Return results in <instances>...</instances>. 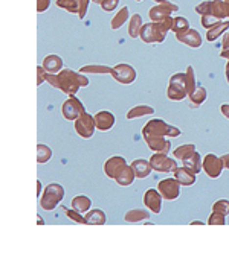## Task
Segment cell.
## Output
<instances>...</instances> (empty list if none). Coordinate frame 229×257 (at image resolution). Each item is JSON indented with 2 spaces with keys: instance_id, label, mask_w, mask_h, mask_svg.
<instances>
[{
  "instance_id": "cell-25",
  "label": "cell",
  "mask_w": 229,
  "mask_h": 257,
  "mask_svg": "<svg viewBox=\"0 0 229 257\" xmlns=\"http://www.w3.org/2000/svg\"><path fill=\"white\" fill-rule=\"evenodd\" d=\"M98 3L103 6V9H106V11H113L114 8L118 6L119 0H98Z\"/></svg>"
},
{
  "instance_id": "cell-17",
  "label": "cell",
  "mask_w": 229,
  "mask_h": 257,
  "mask_svg": "<svg viewBox=\"0 0 229 257\" xmlns=\"http://www.w3.org/2000/svg\"><path fill=\"white\" fill-rule=\"evenodd\" d=\"M86 222L87 224H98V225H103L106 224V215L101 212V210H93L87 215L86 217Z\"/></svg>"
},
{
  "instance_id": "cell-22",
  "label": "cell",
  "mask_w": 229,
  "mask_h": 257,
  "mask_svg": "<svg viewBox=\"0 0 229 257\" xmlns=\"http://www.w3.org/2000/svg\"><path fill=\"white\" fill-rule=\"evenodd\" d=\"M38 163H46L49 161L50 156H52V152H50V149L46 146V145H38Z\"/></svg>"
},
{
  "instance_id": "cell-28",
  "label": "cell",
  "mask_w": 229,
  "mask_h": 257,
  "mask_svg": "<svg viewBox=\"0 0 229 257\" xmlns=\"http://www.w3.org/2000/svg\"><path fill=\"white\" fill-rule=\"evenodd\" d=\"M68 215H69V216L72 217V219H73L75 222H86V221L83 219V217H81V216H78V215H76V216H75V215H73L72 212H68Z\"/></svg>"
},
{
  "instance_id": "cell-15",
  "label": "cell",
  "mask_w": 229,
  "mask_h": 257,
  "mask_svg": "<svg viewBox=\"0 0 229 257\" xmlns=\"http://www.w3.org/2000/svg\"><path fill=\"white\" fill-rule=\"evenodd\" d=\"M229 28V21H225V23H217V24H214V26L209 29L208 32V40L209 41H214V40H217V38L220 37L222 32H225L226 29Z\"/></svg>"
},
{
  "instance_id": "cell-18",
  "label": "cell",
  "mask_w": 229,
  "mask_h": 257,
  "mask_svg": "<svg viewBox=\"0 0 229 257\" xmlns=\"http://www.w3.org/2000/svg\"><path fill=\"white\" fill-rule=\"evenodd\" d=\"M72 207L75 210H78V212H86L91 209V199L86 198L84 195L81 197H76L73 201H72Z\"/></svg>"
},
{
  "instance_id": "cell-5",
  "label": "cell",
  "mask_w": 229,
  "mask_h": 257,
  "mask_svg": "<svg viewBox=\"0 0 229 257\" xmlns=\"http://www.w3.org/2000/svg\"><path fill=\"white\" fill-rule=\"evenodd\" d=\"M159 190L162 194V198L165 199H176L179 197V184L174 179H165V181L159 183Z\"/></svg>"
},
{
  "instance_id": "cell-2",
  "label": "cell",
  "mask_w": 229,
  "mask_h": 257,
  "mask_svg": "<svg viewBox=\"0 0 229 257\" xmlns=\"http://www.w3.org/2000/svg\"><path fill=\"white\" fill-rule=\"evenodd\" d=\"M86 84H87V79L84 78V76L75 73L72 70L61 72L58 75V78H57V87H60L63 92H66V93L78 92V88L81 85H86Z\"/></svg>"
},
{
  "instance_id": "cell-16",
  "label": "cell",
  "mask_w": 229,
  "mask_h": 257,
  "mask_svg": "<svg viewBox=\"0 0 229 257\" xmlns=\"http://www.w3.org/2000/svg\"><path fill=\"white\" fill-rule=\"evenodd\" d=\"M127 19H129V8H122L116 16L113 17L112 20V29H119L122 24L127 21Z\"/></svg>"
},
{
  "instance_id": "cell-23",
  "label": "cell",
  "mask_w": 229,
  "mask_h": 257,
  "mask_svg": "<svg viewBox=\"0 0 229 257\" xmlns=\"http://www.w3.org/2000/svg\"><path fill=\"white\" fill-rule=\"evenodd\" d=\"M155 113V110H153L151 107H147V105H141V107H136L133 110H130L129 113V118H135V116H144V114H151Z\"/></svg>"
},
{
  "instance_id": "cell-32",
  "label": "cell",
  "mask_w": 229,
  "mask_h": 257,
  "mask_svg": "<svg viewBox=\"0 0 229 257\" xmlns=\"http://www.w3.org/2000/svg\"><path fill=\"white\" fill-rule=\"evenodd\" d=\"M226 2H229V0H226Z\"/></svg>"
},
{
  "instance_id": "cell-29",
  "label": "cell",
  "mask_w": 229,
  "mask_h": 257,
  "mask_svg": "<svg viewBox=\"0 0 229 257\" xmlns=\"http://www.w3.org/2000/svg\"><path fill=\"white\" fill-rule=\"evenodd\" d=\"M223 46H225V47H229V34L226 35V38L223 40Z\"/></svg>"
},
{
  "instance_id": "cell-31",
  "label": "cell",
  "mask_w": 229,
  "mask_h": 257,
  "mask_svg": "<svg viewBox=\"0 0 229 257\" xmlns=\"http://www.w3.org/2000/svg\"><path fill=\"white\" fill-rule=\"evenodd\" d=\"M226 73H228V81H229V64H228V67H226Z\"/></svg>"
},
{
  "instance_id": "cell-14",
  "label": "cell",
  "mask_w": 229,
  "mask_h": 257,
  "mask_svg": "<svg viewBox=\"0 0 229 257\" xmlns=\"http://www.w3.org/2000/svg\"><path fill=\"white\" fill-rule=\"evenodd\" d=\"M142 19L139 14H135L130 20V28H129V34L130 37L133 38H137V35H141V31H142Z\"/></svg>"
},
{
  "instance_id": "cell-3",
  "label": "cell",
  "mask_w": 229,
  "mask_h": 257,
  "mask_svg": "<svg viewBox=\"0 0 229 257\" xmlns=\"http://www.w3.org/2000/svg\"><path fill=\"white\" fill-rule=\"evenodd\" d=\"M183 85H186V75L185 73L174 75L171 78V82H170L168 96L173 100H181L186 93V88H183Z\"/></svg>"
},
{
  "instance_id": "cell-24",
  "label": "cell",
  "mask_w": 229,
  "mask_h": 257,
  "mask_svg": "<svg viewBox=\"0 0 229 257\" xmlns=\"http://www.w3.org/2000/svg\"><path fill=\"white\" fill-rule=\"evenodd\" d=\"M217 160H219V158L215 157V156H208V157H206V161H209V163H211V168L208 166L206 171H208V175H209V177H212V178L219 177V174H220L217 169H214V168H215V161H217Z\"/></svg>"
},
{
  "instance_id": "cell-8",
  "label": "cell",
  "mask_w": 229,
  "mask_h": 257,
  "mask_svg": "<svg viewBox=\"0 0 229 257\" xmlns=\"http://www.w3.org/2000/svg\"><path fill=\"white\" fill-rule=\"evenodd\" d=\"M93 120L91 116L87 114H83V120H80L78 123H75V128L76 131L81 134V137L84 138H91L93 136Z\"/></svg>"
},
{
  "instance_id": "cell-19",
  "label": "cell",
  "mask_w": 229,
  "mask_h": 257,
  "mask_svg": "<svg viewBox=\"0 0 229 257\" xmlns=\"http://www.w3.org/2000/svg\"><path fill=\"white\" fill-rule=\"evenodd\" d=\"M80 3H83L80 0H57V5L60 8H65L70 12H81Z\"/></svg>"
},
{
  "instance_id": "cell-6",
  "label": "cell",
  "mask_w": 229,
  "mask_h": 257,
  "mask_svg": "<svg viewBox=\"0 0 229 257\" xmlns=\"http://www.w3.org/2000/svg\"><path fill=\"white\" fill-rule=\"evenodd\" d=\"M171 11H177V6L170 5V3H162V5H159V6H155L153 9H150L148 16H150L151 20L162 21V20H167V19H168V16H170Z\"/></svg>"
},
{
  "instance_id": "cell-21",
  "label": "cell",
  "mask_w": 229,
  "mask_h": 257,
  "mask_svg": "<svg viewBox=\"0 0 229 257\" xmlns=\"http://www.w3.org/2000/svg\"><path fill=\"white\" fill-rule=\"evenodd\" d=\"M113 69L107 67V66H87L81 69V73H95V75H101V73H112Z\"/></svg>"
},
{
  "instance_id": "cell-30",
  "label": "cell",
  "mask_w": 229,
  "mask_h": 257,
  "mask_svg": "<svg viewBox=\"0 0 229 257\" xmlns=\"http://www.w3.org/2000/svg\"><path fill=\"white\" fill-rule=\"evenodd\" d=\"M155 2H158V3H168V0H155Z\"/></svg>"
},
{
  "instance_id": "cell-26",
  "label": "cell",
  "mask_w": 229,
  "mask_h": 257,
  "mask_svg": "<svg viewBox=\"0 0 229 257\" xmlns=\"http://www.w3.org/2000/svg\"><path fill=\"white\" fill-rule=\"evenodd\" d=\"M49 5H50V0H38V6H37L38 12L46 11L49 8Z\"/></svg>"
},
{
  "instance_id": "cell-11",
  "label": "cell",
  "mask_w": 229,
  "mask_h": 257,
  "mask_svg": "<svg viewBox=\"0 0 229 257\" xmlns=\"http://www.w3.org/2000/svg\"><path fill=\"white\" fill-rule=\"evenodd\" d=\"M43 67L50 73H57L58 70L63 69V59L57 55H49L43 61Z\"/></svg>"
},
{
  "instance_id": "cell-1",
  "label": "cell",
  "mask_w": 229,
  "mask_h": 257,
  "mask_svg": "<svg viewBox=\"0 0 229 257\" xmlns=\"http://www.w3.org/2000/svg\"><path fill=\"white\" fill-rule=\"evenodd\" d=\"M170 24H173V20L170 19L144 24L142 31H141V38L145 43H160L165 40V34H167V31L171 28Z\"/></svg>"
},
{
  "instance_id": "cell-4",
  "label": "cell",
  "mask_w": 229,
  "mask_h": 257,
  "mask_svg": "<svg viewBox=\"0 0 229 257\" xmlns=\"http://www.w3.org/2000/svg\"><path fill=\"white\" fill-rule=\"evenodd\" d=\"M112 76L122 84H130L136 78V70L132 66H129V64H118V66L112 70Z\"/></svg>"
},
{
  "instance_id": "cell-10",
  "label": "cell",
  "mask_w": 229,
  "mask_h": 257,
  "mask_svg": "<svg viewBox=\"0 0 229 257\" xmlns=\"http://www.w3.org/2000/svg\"><path fill=\"white\" fill-rule=\"evenodd\" d=\"M160 198L162 197L158 195L156 190H147L144 202H145V205L153 213H159L160 212Z\"/></svg>"
},
{
  "instance_id": "cell-12",
  "label": "cell",
  "mask_w": 229,
  "mask_h": 257,
  "mask_svg": "<svg viewBox=\"0 0 229 257\" xmlns=\"http://www.w3.org/2000/svg\"><path fill=\"white\" fill-rule=\"evenodd\" d=\"M75 110H78V111H84L83 110V105L80 104V100H76L75 98H72L70 100H68L65 105H63V114L66 116L68 119H73L75 118Z\"/></svg>"
},
{
  "instance_id": "cell-20",
  "label": "cell",
  "mask_w": 229,
  "mask_h": 257,
  "mask_svg": "<svg viewBox=\"0 0 229 257\" xmlns=\"http://www.w3.org/2000/svg\"><path fill=\"white\" fill-rule=\"evenodd\" d=\"M188 26H189L188 20H185V19H182V17H177V19H174V20H173L171 29H173L176 34H181V32L188 31Z\"/></svg>"
},
{
  "instance_id": "cell-13",
  "label": "cell",
  "mask_w": 229,
  "mask_h": 257,
  "mask_svg": "<svg viewBox=\"0 0 229 257\" xmlns=\"http://www.w3.org/2000/svg\"><path fill=\"white\" fill-rule=\"evenodd\" d=\"M132 168H133V172L137 178H145L148 174H150V163L147 160H136L133 164H132Z\"/></svg>"
},
{
  "instance_id": "cell-9",
  "label": "cell",
  "mask_w": 229,
  "mask_h": 257,
  "mask_svg": "<svg viewBox=\"0 0 229 257\" xmlns=\"http://www.w3.org/2000/svg\"><path fill=\"white\" fill-rule=\"evenodd\" d=\"M95 123L101 131H107L114 125V116L109 111H101L95 116Z\"/></svg>"
},
{
  "instance_id": "cell-27",
  "label": "cell",
  "mask_w": 229,
  "mask_h": 257,
  "mask_svg": "<svg viewBox=\"0 0 229 257\" xmlns=\"http://www.w3.org/2000/svg\"><path fill=\"white\" fill-rule=\"evenodd\" d=\"M45 78H46V73L43 72L42 67H38V85H40L45 81Z\"/></svg>"
},
{
  "instance_id": "cell-7",
  "label": "cell",
  "mask_w": 229,
  "mask_h": 257,
  "mask_svg": "<svg viewBox=\"0 0 229 257\" xmlns=\"http://www.w3.org/2000/svg\"><path fill=\"white\" fill-rule=\"evenodd\" d=\"M177 40L191 46V47H200L202 46V37L197 31H193V29H188L185 32H181L177 34Z\"/></svg>"
}]
</instances>
